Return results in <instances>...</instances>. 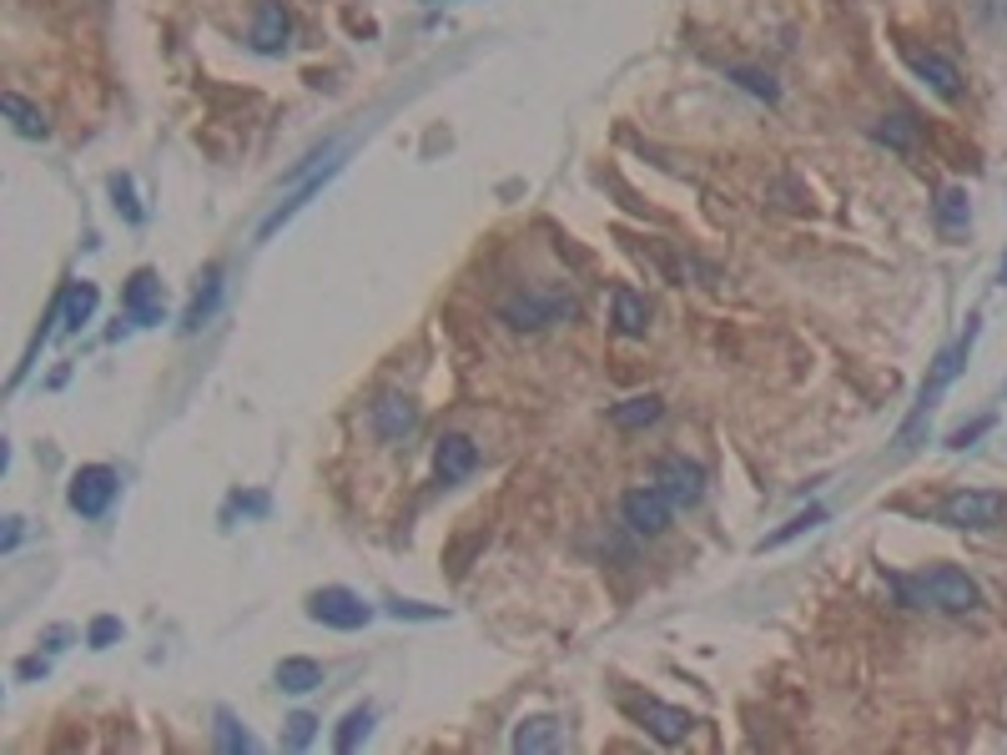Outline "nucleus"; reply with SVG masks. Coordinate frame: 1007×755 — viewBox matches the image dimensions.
Returning a JSON list of instances; mask_svg holds the SVG:
<instances>
[{
    "label": "nucleus",
    "mask_w": 1007,
    "mask_h": 755,
    "mask_svg": "<svg viewBox=\"0 0 1007 755\" xmlns=\"http://www.w3.org/2000/svg\"><path fill=\"white\" fill-rule=\"evenodd\" d=\"M620 514H625V529L630 534H645V539H655V534L670 529V514H676V504L660 494L655 484H641L630 489L625 499H620Z\"/></svg>",
    "instance_id": "obj_7"
},
{
    "label": "nucleus",
    "mask_w": 1007,
    "mask_h": 755,
    "mask_svg": "<svg viewBox=\"0 0 1007 755\" xmlns=\"http://www.w3.org/2000/svg\"><path fill=\"white\" fill-rule=\"evenodd\" d=\"M72 639V625H56V630H46V649H61Z\"/></svg>",
    "instance_id": "obj_34"
},
{
    "label": "nucleus",
    "mask_w": 1007,
    "mask_h": 755,
    "mask_svg": "<svg viewBox=\"0 0 1007 755\" xmlns=\"http://www.w3.org/2000/svg\"><path fill=\"white\" fill-rule=\"evenodd\" d=\"M655 489H660L665 499L676 508H690L705 499V469H700L696 459H680V453H670V459L655 463Z\"/></svg>",
    "instance_id": "obj_8"
},
{
    "label": "nucleus",
    "mask_w": 1007,
    "mask_h": 755,
    "mask_svg": "<svg viewBox=\"0 0 1007 755\" xmlns=\"http://www.w3.org/2000/svg\"><path fill=\"white\" fill-rule=\"evenodd\" d=\"M630 715L641 720L645 731L655 735L660 745H680L690 731H696V715L676 705H660V700H630Z\"/></svg>",
    "instance_id": "obj_9"
},
{
    "label": "nucleus",
    "mask_w": 1007,
    "mask_h": 755,
    "mask_svg": "<svg viewBox=\"0 0 1007 755\" xmlns=\"http://www.w3.org/2000/svg\"><path fill=\"white\" fill-rule=\"evenodd\" d=\"M96 313V283H66L61 293V332H76Z\"/></svg>",
    "instance_id": "obj_18"
},
{
    "label": "nucleus",
    "mask_w": 1007,
    "mask_h": 755,
    "mask_svg": "<svg viewBox=\"0 0 1007 755\" xmlns=\"http://www.w3.org/2000/svg\"><path fill=\"white\" fill-rule=\"evenodd\" d=\"M308 614L328 630H363L368 620H373V604H368L363 594L343 590V584H328V590L308 594Z\"/></svg>",
    "instance_id": "obj_5"
},
{
    "label": "nucleus",
    "mask_w": 1007,
    "mask_h": 755,
    "mask_svg": "<svg viewBox=\"0 0 1007 755\" xmlns=\"http://www.w3.org/2000/svg\"><path fill=\"white\" fill-rule=\"evenodd\" d=\"M117 469H107V463H86V469L72 473V489H66V499H72V508L81 514V519H101L111 508V499H117Z\"/></svg>",
    "instance_id": "obj_6"
},
{
    "label": "nucleus",
    "mask_w": 1007,
    "mask_h": 755,
    "mask_svg": "<svg viewBox=\"0 0 1007 755\" xmlns=\"http://www.w3.org/2000/svg\"><path fill=\"white\" fill-rule=\"evenodd\" d=\"M479 469V444L463 434H449L439 438V449H434V473H439V484H459L469 473Z\"/></svg>",
    "instance_id": "obj_14"
},
{
    "label": "nucleus",
    "mask_w": 1007,
    "mask_h": 755,
    "mask_svg": "<svg viewBox=\"0 0 1007 755\" xmlns=\"http://www.w3.org/2000/svg\"><path fill=\"white\" fill-rule=\"evenodd\" d=\"M293 36V15H287L283 0H258V15H252V51L262 56H277Z\"/></svg>",
    "instance_id": "obj_12"
},
{
    "label": "nucleus",
    "mask_w": 1007,
    "mask_h": 755,
    "mask_svg": "<svg viewBox=\"0 0 1007 755\" xmlns=\"http://www.w3.org/2000/svg\"><path fill=\"white\" fill-rule=\"evenodd\" d=\"M313 735H318V720H313L308 710H297V715L287 720V751H308Z\"/></svg>",
    "instance_id": "obj_31"
},
{
    "label": "nucleus",
    "mask_w": 1007,
    "mask_h": 755,
    "mask_svg": "<svg viewBox=\"0 0 1007 755\" xmlns=\"http://www.w3.org/2000/svg\"><path fill=\"white\" fill-rule=\"evenodd\" d=\"M21 544V519H6V549H15Z\"/></svg>",
    "instance_id": "obj_36"
},
{
    "label": "nucleus",
    "mask_w": 1007,
    "mask_h": 755,
    "mask_svg": "<svg viewBox=\"0 0 1007 755\" xmlns=\"http://www.w3.org/2000/svg\"><path fill=\"white\" fill-rule=\"evenodd\" d=\"M972 338H977V318L967 322V332H962L952 348H942L937 353V363H932V378L922 383V393H917V408H912V418L901 424V449H912L917 444V434H922V424H927V414L937 408V398L948 393V383L962 373V363H967V353H972Z\"/></svg>",
    "instance_id": "obj_2"
},
{
    "label": "nucleus",
    "mask_w": 1007,
    "mask_h": 755,
    "mask_svg": "<svg viewBox=\"0 0 1007 755\" xmlns=\"http://www.w3.org/2000/svg\"><path fill=\"white\" fill-rule=\"evenodd\" d=\"M610 318H615V332L641 338V332L650 328V303H645L635 287H615V293H610Z\"/></svg>",
    "instance_id": "obj_15"
},
{
    "label": "nucleus",
    "mask_w": 1007,
    "mask_h": 755,
    "mask_svg": "<svg viewBox=\"0 0 1007 755\" xmlns=\"http://www.w3.org/2000/svg\"><path fill=\"white\" fill-rule=\"evenodd\" d=\"M121 635H127V625H121L117 614H96L91 630H86V645H91V649H107V645H117Z\"/></svg>",
    "instance_id": "obj_29"
},
{
    "label": "nucleus",
    "mask_w": 1007,
    "mask_h": 755,
    "mask_svg": "<svg viewBox=\"0 0 1007 755\" xmlns=\"http://www.w3.org/2000/svg\"><path fill=\"white\" fill-rule=\"evenodd\" d=\"M891 594H897L907 610H942V614H972L983 610V590H977V579L962 575L952 565H937V569H922V575H887Z\"/></svg>",
    "instance_id": "obj_1"
},
{
    "label": "nucleus",
    "mask_w": 1007,
    "mask_h": 755,
    "mask_svg": "<svg viewBox=\"0 0 1007 755\" xmlns=\"http://www.w3.org/2000/svg\"><path fill=\"white\" fill-rule=\"evenodd\" d=\"M0 111L11 117V127L21 131V136H46V131H51L46 111H41V107H31V101H25L21 91H6V96H0Z\"/></svg>",
    "instance_id": "obj_20"
},
{
    "label": "nucleus",
    "mask_w": 1007,
    "mask_h": 755,
    "mask_svg": "<svg viewBox=\"0 0 1007 755\" xmlns=\"http://www.w3.org/2000/svg\"><path fill=\"white\" fill-rule=\"evenodd\" d=\"M901 61H907V66H912V72L922 76L942 101H957L962 96V76H957V66H952L948 56H937V51H922V46H912V41H901Z\"/></svg>",
    "instance_id": "obj_10"
},
{
    "label": "nucleus",
    "mask_w": 1007,
    "mask_h": 755,
    "mask_svg": "<svg viewBox=\"0 0 1007 755\" xmlns=\"http://www.w3.org/2000/svg\"><path fill=\"white\" fill-rule=\"evenodd\" d=\"M368 418H373V434H379L383 444H403V438L418 428V408L408 398H398V393H383V398L368 408Z\"/></svg>",
    "instance_id": "obj_13"
},
{
    "label": "nucleus",
    "mask_w": 1007,
    "mask_h": 755,
    "mask_svg": "<svg viewBox=\"0 0 1007 755\" xmlns=\"http://www.w3.org/2000/svg\"><path fill=\"white\" fill-rule=\"evenodd\" d=\"M993 424H997V418H993V414H983V418H972V424L952 428V434H948V449H967V444H977L983 434H993Z\"/></svg>",
    "instance_id": "obj_32"
},
{
    "label": "nucleus",
    "mask_w": 1007,
    "mask_h": 755,
    "mask_svg": "<svg viewBox=\"0 0 1007 755\" xmlns=\"http://www.w3.org/2000/svg\"><path fill=\"white\" fill-rule=\"evenodd\" d=\"M212 741H217V751L222 755H242V751H258V735L248 731V725H242L238 715H232V710H217V725H212Z\"/></svg>",
    "instance_id": "obj_21"
},
{
    "label": "nucleus",
    "mask_w": 1007,
    "mask_h": 755,
    "mask_svg": "<svg viewBox=\"0 0 1007 755\" xmlns=\"http://www.w3.org/2000/svg\"><path fill=\"white\" fill-rule=\"evenodd\" d=\"M217 303H222V267H207V277H201V293L191 297V307H187V318H182V328H187V332H201L207 322H212Z\"/></svg>",
    "instance_id": "obj_17"
},
{
    "label": "nucleus",
    "mask_w": 1007,
    "mask_h": 755,
    "mask_svg": "<svg viewBox=\"0 0 1007 755\" xmlns=\"http://www.w3.org/2000/svg\"><path fill=\"white\" fill-rule=\"evenodd\" d=\"M937 222L948 227V232L967 227V192H957V187L942 192V197H937Z\"/></svg>",
    "instance_id": "obj_27"
},
{
    "label": "nucleus",
    "mask_w": 1007,
    "mask_h": 755,
    "mask_svg": "<svg viewBox=\"0 0 1007 755\" xmlns=\"http://www.w3.org/2000/svg\"><path fill=\"white\" fill-rule=\"evenodd\" d=\"M383 610H388L393 620H444L439 604H418V600H388Z\"/></svg>",
    "instance_id": "obj_33"
},
{
    "label": "nucleus",
    "mask_w": 1007,
    "mask_h": 755,
    "mask_svg": "<svg viewBox=\"0 0 1007 755\" xmlns=\"http://www.w3.org/2000/svg\"><path fill=\"white\" fill-rule=\"evenodd\" d=\"M368 731H373V710L368 705H358V710H348L343 715V725H338V735H332V751H358V745L368 741Z\"/></svg>",
    "instance_id": "obj_24"
},
{
    "label": "nucleus",
    "mask_w": 1007,
    "mask_h": 755,
    "mask_svg": "<svg viewBox=\"0 0 1007 755\" xmlns=\"http://www.w3.org/2000/svg\"><path fill=\"white\" fill-rule=\"evenodd\" d=\"M111 197H117V212L127 217V222H142V201H136V187H131V177H111Z\"/></svg>",
    "instance_id": "obj_30"
},
{
    "label": "nucleus",
    "mask_w": 1007,
    "mask_h": 755,
    "mask_svg": "<svg viewBox=\"0 0 1007 755\" xmlns=\"http://www.w3.org/2000/svg\"><path fill=\"white\" fill-rule=\"evenodd\" d=\"M1003 283H1007V262H1003Z\"/></svg>",
    "instance_id": "obj_37"
},
{
    "label": "nucleus",
    "mask_w": 1007,
    "mask_h": 755,
    "mask_svg": "<svg viewBox=\"0 0 1007 755\" xmlns=\"http://www.w3.org/2000/svg\"><path fill=\"white\" fill-rule=\"evenodd\" d=\"M731 81H741L751 96H760V101H781V86L770 81L766 72H756V66H731Z\"/></svg>",
    "instance_id": "obj_28"
},
{
    "label": "nucleus",
    "mask_w": 1007,
    "mask_h": 755,
    "mask_svg": "<svg viewBox=\"0 0 1007 755\" xmlns=\"http://www.w3.org/2000/svg\"><path fill=\"white\" fill-rule=\"evenodd\" d=\"M332 172H338V162H332V166H328V172H322V177H313V182H308V187H303V192H293V197H287V201H283V207H277V212H273V217H267V222H262V232H258V237H273V232H277V227H283V222H287V217H293V212H297V207H303V201H308V197H313V192H322V182H328V177H332Z\"/></svg>",
    "instance_id": "obj_25"
},
{
    "label": "nucleus",
    "mask_w": 1007,
    "mask_h": 755,
    "mask_svg": "<svg viewBox=\"0 0 1007 755\" xmlns=\"http://www.w3.org/2000/svg\"><path fill=\"white\" fill-rule=\"evenodd\" d=\"M36 675H46V660H21V680H36Z\"/></svg>",
    "instance_id": "obj_35"
},
{
    "label": "nucleus",
    "mask_w": 1007,
    "mask_h": 755,
    "mask_svg": "<svg viewBox=\"0 0 1007 755\" xmlns=\"http://www.w3.org/2000/svg\"><path fill=\"white\" fill-rule=\"evenodd\" d=\"M817 524H827V508H806V514H796L786 529H776V534H766L760 539V549H781V544H791V539H801V534H811Z\"/></svg>",
    "instance_id": "obj_26"
},
{
    "label": "nucleus",
    "mask_w": 1007,
    "mask_h": 755,
    "mask_svg": "<svg viewBox=\"0 0 1007 755\" xmlns=\"http://www.w3.org/2000/svg\"><path fill=\"white\" fill-rule=\"evenodd\" d=\"M937 519L952 529H997L1007 519V494L997 489H957L937 504Z\"/></svg>",
    "instance_id": "obj_3"
},
{
    "label": "nucleus",
    "mask_w": 1007,
    "mask_h": 755,
    "mask_svg": "<svg viewBox=\"0 0 1007 755\" xmlns=\"http://www.w3.org/2000/svg\"><path fill=\"white\" fill-rule=\"evenodd\" d=\"M877 142L897 146V152H912V146H917V121H912V111H891V117H882V121H877Z\"/></svg>",
    "instance_id": "obj_23"
},
{
    "label": "nucleus",
    "mask_w": 1007,
    "mask_h": 755,
    "mask_svg": "<svg viewBox=\"0 0 1007 755\" xmlns=\"http://www.w3.org/2000/svg\"><path fill=\"white\" fill-rule=\"evenodd\" d=\"M559 745H565V731H559L555 715H534V720H524L519 731H514V751L539 755V751H559Z\"/></svg>",
    "instance_id": "obj_16"
},
{
    "label": "nucleus",
    "mask_w": 1007,
    "mask_h": 755,
    "mask_svg": "<svg viewBox=\"0 0 1007 755\" xmlns=\"http://www.w3.org/2000/svg\"><path fill=\"white\" fill-rule=\"evenodd\" d=\"M121 303H127V322H136V328H152V322H166L162 313V283H156L152 267H136L127 277V293H121Z\"/></svg>",
    "instance_id": "obj_11"
},
{
    "label": "nucleus",
    "mask_w": 1007,
    "mask_h": 755,
    "mask_svg": "<svg viewBox=\"0 0 1007 755\" xmlns=\"http://www.w3.org/2000/svg\"><path fill=\"white\" fill-rule=\"evenodd\" d=\"M277 685H283L287 696H308V690H318V685H322V665L293 655V660L277 665Z\"/></svg>",
    "instance_id": "obj_22"
},
{
    "label": "nucleus",
    "mask_w": 1007,
    "mask_h": 755,
    "mask_svg": "<svg viewBox=\"0 0 1007 755\" xmlns=\"http://www.w3.org/2000/svg\"><path fill=\"white\" fill-rule=\"evenodd\" d=\"M504 313V322L519 332H539V328H555V322L574 318V297L569 293H519L510 297V303L499 307Z\"/></svg>",
    "instance_id": "obj_4"
},
{
    "label": "nucleus",
    "mask_w": 1007,
    "mask_h": 755,
    "mask_svg": "<svg viewBox=\"0 0 1007 755\" xmlns=\"http://www.w3.org/2000/svg\"><path fill=\"white\" fill-rule=\"evenodd\" d=\"M665 414V403L655 398V393H641V398H625V403H615V408H610V424L615 428H650L655 418Z\"/></svg>",
    "instance_id": "obj_19"
}]
</instances>
